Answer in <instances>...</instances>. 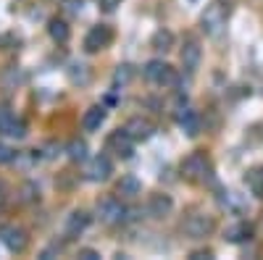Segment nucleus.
I'll list each match as a JSON object with an SVG mask.
<instances>
[{
  "mask_svg": "<svg viewBox=\"0 0 263 260\" xmlns=\"http://www.w3.org/2000/svg\"><path fill=\"white\" fill-rule=\"evenodd\" d=\"M179 171L187 182H195V184H211L213 182V166H211L205 153H190L182 161Z\"/></svg>",
  "mask_w": 263,
  "mask_h": 260,
  "instance_id": "obj_1",
  "label": "nucleus"
},
{
  "mask_svg": "<svg viewBox=\"0 0 263 260\" xmlns=\"http://www.w3.org/2000/svg\"><path fill=\"white\" fill-rule=\"evenodd\" d=\"M213 229H216V221L208 213H190L182 221V231L190 239H205V236L213 234Z\"/></svg>",
  "mask_w": 263,
  "mask_h": 260,
  "instance_id": "obj_2",
  "label": "nucleus"
},
{
  "mask_svg": "<svg viewBox=\"0 0 263 260\" xmlns=\"http://www.w3.org/2000/svg\"><path fill=\"white\" fill-rule=\"evenodd\" d=\"M227 18H229V11L224 8V3H211L200 16V27L208 37H218L227 27Z\"/></svg>",
  "mask_w": 263,
  "mask_h": 260,
  "instance_id": "obj_3",
  "label": "nucleus"
},
{
  "mask_svg": "<svg viewBox=\"0 0 263 260\" xmlns=\"http://www.w3.org/2000/svg\"><path fill=\"white\" fill-rule=\"evenodd\" d=\"M142 76L150 84H158V87H174L177 84V71L163 61H147L145 69H142Z\"/></svg>",
  "mask_w": 263,
  "mask_h": 260,
  "instance_id": "obj_4",
  "label": "nucleus"
},
{
  "mask_svg": "<svg viewBox=\"0 0 263 260\" xmlns=\"http://www.w3.org/2000/svg\"><path fill=\"white\" fill-rule=\"evenodd\" d=\"M126 205L119 200V197H103L98 203V218L105 224V226H116L126 218Z\"/></svg>",
  "mask_w": 263,
  "mask_h": 260,
  "instance_id": "obj_5",
  "label": "nucleus"
},
{
  "mask_svg": "<svg viewBox=\"0 0 263 260\" xmlns=\"http://www.w3.org/2000/svg\"><path fill=\"white\" fill-rule=\"evenodd\" d=\"M0 242L11 252H24L29 247V234L16 224H0Z\"/></svg>",
  "mask_w": 263,
  "mask_h": 260,
  "instance_id": "obj_6",
  "label": "nucleus"
},
{
  "mask_svg": "<svg viewBox=\"0 0 263 260\" xmlns=\"http://www.w3.org/2000/svg\"><path fill=\"white\" fill-rule=\"evenodd\" d=\"M111 42H114V29L108 24H98V27H92L90 32H87L84 50L87 53H100V50H105L108 45H111Z\"/></svg>",
  "mask_w": 263,
  "mask_h": 260,
  "instance_id": "obj_7",
  "label": "nucleus"
},
{
  "mask_svg": "<svg viewBox=\"0 0 263 260\" xmlns=\"http://www.w3.org/2000/svg\"><path fill=\"white\" fill-rule=\"evenodd\" d=\"M111 173H114L111 158L108 155H95L84 168V179L87 182H105V179H111Z\"/></svg>",
  "mask_w": 263,
  "mask_h": 260,
  "instance_id": "obj_8",
  "label": "nucleus"
},
{
  "mask_svg": "<svg viewBox=\"0 0 263 260\" xmlns=\"http://www.w3.org/2000/svg\"><path fill=\"white\" fill-rule=\"evenodd\" d=\"M105 147H108V153H114V155L126 161V158H132V153H135V139H132L124 129H116V132L108 137Z\"/></svg>",
  "mask_w": 263,
  "mask_h": 260,
  "instance_id": "obj_9",
  "label": "nucleus"
},
{
  "mask_svg": "<svg viewBox=\"0 0 263 260\" xmlns=\"http://www.w3.org/2000/svg\"><path fill=\"white\" fill-rule=\"evenodd\" d=\"M124 132H126L132 139H135V142H145V139H150V137H153L156 126H153L147 118H142V116H135V118H129V121H126Z\"/></svg>",
  "mask_w": 263,
  "mask_h": 260,
  "instance_id": "obj_10",
  "label": "nucleus"
},
{
  "mask_svg": "<svg viewBox=\"0 0 263 260\" xmlns=\"http://www.w3.org/2000/svg\"><path fill=\"white\" fill-rule=\"evenodd\" d=\"M200 58H203V50H200V42L197 39H187L184 48H182V66L187 74H195L200 69Z\"/></svg>",
  "mask_w": 263,
  "mask_h": 260,
  "instance_id": "obj_11",
  "label": "nucleus"
},
{
  "mask_svg": "<svg viewBox=\"0 0 263 260\" xmlns=\"http://www.w3.org/2000/svg\"><path fill=\"white\" fill-rule=\"evenodd\" d=\"M90 226V213L87 210H74L69 218H66V239H77V236Z\"/></svg>",
  "mask_w": 263,
  "mask_h": 260,
  "instance_id": "obj_12",
  "label": "nucleus"
},
{
  "mask_svg": "<svg viewBox=\"0 0 263 260\" xmlns=\"http://www.w3.org/2000/svg\"><path fill=\"white\" fill-rule=\"evenodd\" d=\"M224 239L232 242V245L250 242V239H253V226H250L248 221H237V224H232V226L224 231Z\"/></svg>",
  "mask_w": 263,
  "mask_h": 260,
  "instance_id": "obj_13",
  "label": "nucleus"
},
{
  "mask_svg": "<svg viewBox=\"0 0 263 260\" xmlns=\"http://www.w3.org/2000/svg\"><path fill=\"white\" fill-rule=\"evenodd\" d=\"M174 210V200L168 194H153L150 203H147V213L153 218H166V215Z\"/></svg>",
  "mask_w": 263,
  "mask_h": 260,
  "instance_id": "obj_14",
  "label": "nucleus"
},
{
  "mask_svg": "<svg viewBox=\"0 0 263 260\" xmlns=\"http://www.w3.org/2000/svg\"><path fill=\"white\" fill-rule=\"evenodd\" d=\"M177 121H179L182 132H184L187 137H195L197 132H200V116H197L192 108H182V111L177 113Z\"/></svg>",
  "mask_w": 263,
  "mask_h": 260,
  "instance_id": "obj_15",
  "label": "nucleus"
},
{
  "mask_svg": "<svg viewBox=\"0 0 263 260\" xmlns=\"http://www.w3.org/2000/svg\"><path fill=\"white\" fill-rule=\"evenodd\" d=\"M142 192V184H140V179L137 176H121V182L116 184V194H121V200H135L137 194Z\"/></svg>",
  "mask_w": 263,
  "mask_h": 260,
  "instance_id": "obj_16",
  "label": "nucleus"
},
{
  "mask_svg": "<svg viewBox=\"0 0 263 260\" xmlns=\"http://www.w3.org/2000/svg\"><path fill=\"white\" fill-rule=\"evenodd\" d=\"M103 121H105V108L103 105H92L90 111L84 113L82 126H84V132H98V129L103 126Z\"/></svg>",
  "mask_w": 263,
  "mask_h": 260,
  "instance_id": "obj_17",
  "label": "nucleus"
},
{
  "mask_svg": "<svg viewBox=\"0 0 263 260\" xmlns=\"http://www.w3.org/2000/svg\"><path fill=\"white\" fill-rule=\"evenodd\" d=\"M48 32H50V37L55 42H66V39L71 37V29H69V24H66L63 18H53L50 24H48Z\"/></svg>",
  "mask_w": 263,
  "mask_h": 260,
  "instance_id": "obj_18",
  "label": "nucleus"
},
{
  "mask_svg": "<svg viewBox=\"0 0 263 260\" xmlns=\"http://www.w3.org/2000/svg\"><path fill=\"white\" fill-rule=\"evenodd\" d=\"M171 45H174V34L168 32V29H158L156 34H153V48L156 50H171Z\"/></svg>",
  "mask_w": 263,
  "mask_h": 260,
  "instance_id": "obj_19",
  "label": "nucleus"
},
{
  "mask_svg": "<svg viewBox=\"0 0 263 260\" xmlns=\"http://www.w3.org/2000/svg\"><path fill=\"white\" fill-rule=\"evenodd\" d=\"M66 155L71 161H84L87 158V142L84 139H71L69 147H66Z\"/></svg>",
  "mask_w": 263,
  "mask_h": 260,
  "instance_id": "obj_20",
  "label": "nucleus"
},
{
  "mask_svg": "<svg viewBox=\"0 0 263 260\" xmlns=\"http://www.w3.org/2000/svg\"><path fill=\"white\" fill-rule=\"evenodd\" d=\"M245 184L253 189L255 197H263V171H248Z\"/></svg>",
  "mask_w": 263,
  "mask_h": 260,
  "instance_id": "obj_21",
  "label": "nucleus"
},
{
  "mask_svg": "<svg viewBox=\"0 0 263 260\" xmlns=\"http://www.w3.org/2000/svg\"><path fill=\"white\" fill-rule=\"evenodd\" d=\"M132 76H135V66H129V63H121V66L114 71V84H129Z\"/></svg>",
  "mask_w": 263,
  "mask_h": 260,
  "instance_id": "obj_22",
  "label": "nucleus"
},
{
  "mask_svg": "<svg viewBox=\"0 0 263 260\" xmlns=\"http://www.w3.org/2000/svg\"><path fill=\"white\" fill-rule=\"evenodd\" d=\"M6 134H8V137H13V139H24V137H27V124L21 121V118H13Z\"/></svg>",
  "mask_w": 263,
  "mask_h": 260,
  "instance_id": "obj_23",
  "label": "nucleus"
},
{
  "mask_svg": "<svg viewBox=\"0 0 263 260\" xmlns=\"http://www.w3.org/2000/svg\"><path fill=\"white\" fill-rule=\"evenodd\" d=\"M21 200H24V203H37V200H40V189H37V184L27 182L24 187H21Z\"/></svg>",
  "mask_w": 263,
  "mask_h": 260,
  "instance_id": "obj_24",
  "label": "nucleus"
},
{
  "mask_svg": "<svg viewBox=\"0 0 263 260\" xmlns=\"http://www.w3.org/2000/svg\"><path fill=\"white\" fill-rule=\"evenodd\" d=\"M16 116H13V111L8 105H0V134H6L8 132V126H11V121H13Z\"/></svg>",
  "mask_w": 263,
  "mask_h": 260,
  "instance_id": "obj_25",
  "label": "nucleus"
},
{
  "mask_svg": "<svg viewBox=\"0 0 263 260\" xmlns=\"http://www.w3.org/2000/svg\"><path fill=\"white\" fill-rule=\"evenodd\" d=\"M84 69H87V66H82V63H79V66H71V82H79V84H84L87 79H90V74H87Z\"/></svg>",
  "mask_w": 263,
  "mask_h": 260,
  "instance_id": "obj_26",
  "label": "nucleus"
},
{
  "mask_svg": "<svg viewBox=\"0 0 263 260\" xmlns=\"http://www.w3.org/2000/svg\"><path fill=\"white\" fill-rule=\"evenodd\" d=\"M16 153L8 147V145H0V166H6V163H13Z\"/></svg>",
  "mask_w": 263,
  "mask_h": 260,
  "instance_id": "obj_27",
  "label": "nucleus"
},
{
  "mask_svg": "<svg viewBox=\"0 0 263 260\" xmlns=\"http://www.w3.org/2000/svg\"><path fill=\"white\" fill-rule=\"evenodd\" d=\"M63 8H66V13H79L82 11V0H66V3H63Z\"/></svg>",
  "mask_w": 263,
  "mask_h": 260,
  "instance_id": "obj_28",
  "label": "nucleus"
},
{
  "mask_svg": "<svg viewBox=\"0 0 263 260\" xmlns=\"http://www.w3.org/2000/svg\"><path fill=\"white\" fill-rule=\"evenodd\" d=\"M77 257H82V260H100V255H98L95 250H90V247L79 250V255H77Z\"/></svg>",
  "mask_w": 263,
  "mask_h": 260,
  "instance_id": "obj_29",
  "label": "nucleus"
},
{
  "mask_svg": "<svg viewBox=\"0 0 263 260\" xmlns=\"http://www.w3.org/2000/svg\"><path fill=\"white\" fill-rule=\"evenodd\" d=\"M119 6H121V0H100V8H103V11H108V13L116 11Z\"/></svg>",
  "mask_w": 263,
  "mask_h": 260,
  "instance_id": "obj_30",
  "label": "nucleus"
},
{
  "mask_svg": "<svg viewBox=\"0 0 263 260\" xmlns=\"http://www.w3.org/2000/svg\"><path fill=\"white\" fill-rule=\"evenodd\" d=\"M213 257V252H208V250H203V252H192L190 255V260H211Z\"/></svg>",
  "mask_w": 263,
  "mask_h": 260,
  "instance_id": "obj_31",
  "label": "nucleus"
},
{
  "mask_svg": "<svg viewBox=\"0 0 263 260\" xmlns=\"http://www.w3.org/2000/svg\"><path fill=\"white\" fill-rule=\"evenodd\" d=\"M6 197H8V194H6V184L0 182V210L6 208Z\"/></svg>",
  "mask_w": 263,
  "mask_h": 260,
  "instance_id": "obj_32",
  "label": "nucleus"
}]
</instances>
